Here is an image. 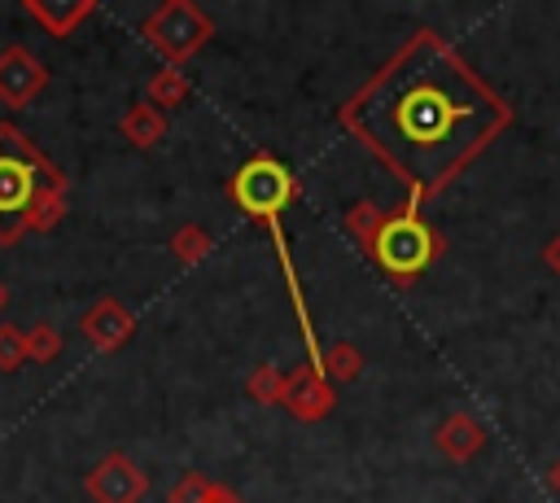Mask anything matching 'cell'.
<instances>
[{
    "label": "cell",
    "instance_id": "2",
    "mask_svg": "<svg viewBox=\"0 0 560 503\" xmlns=\"http://www.w3.org/2000/svg\"><path fill=\"white\" fill-rule=\"evenodd\" d=\"M57 192H66L61 171L13 122H0V245H18L39 201Z\"/></svg>",
    "mask_w": 560,
    "mask_h": 503
},
{
    "label": "cell",
    "instance_id": "9",
    "mask_svg": "<svg viewBox=\"0 0 560 503\" xmlns=\"http://www.w3.org/2000/svg\"><path fill=\"white\" fill-rule=\"evenodd\" d=\"M22 9H26V17H35L48 35H70V31L92 13V0H26Z\"/></svg>",
    "mask_w": 560,
    "mask_h": 503
},
{
    "label": "cell",
    "instance_id": "6",
    "mask_svg": "<svg viewBox=\"0 0 560 503\" xmlns=\"http://www.w3.org/2000/svg\"><path fill=\"white\" fill-rule=\"evenodd\" d=\"M48 83V70L44 61L22 48V44H9L0 48V101L4 105H31Z\"/></svg>",
    "mask_w": 560,
    "mask_h": 503
},
{
    "label": "cell",
    "instance_id": "11",
    "mask_svg": "<svg viewBox=\"0 0 560 503\" xmlns=\"http://www.w3.org/2000/svg\"><path fill=\"white\" fill-rule=\"evenodd\" d=\"M61 354V332L52 324H31L26 328V359L35 363H52Z\"/></svg>",
    "mask_w": 560,
    "mask_h": 503
},
{
    "label": "cell",
    "instance_id": "12",
    "mask_svg": "<svg viewBox=\"0 0 560 503\" xmlns=\"http://www.w3.org/2000/svg\"><path fill=\"white\" fill-rule=\"evenodd\" d=\"M26 363V328L0 324V372H18Z\"/></svg>",
    "mask_w": 560,
    "mask_h": 503
},
{
    "label": "cell",
    "instance_id": "13",
    "mask_svg": "<svg viewBox=\"0 0 560 503\" xmlns=\"http://www.w3.org/2000/svg\"><path fill=\"white\" fill-rule=\"evenodd\" d=\"M149 96H153V109H158V105H175V101L184 96V79H179L175 70H162V74H153Z\"/></svg>",
    "mask_w": 560,
    "mask_h": 503
},
{
    "label": "cell",
    "instance_id": "4",
    "mask_svg": "<svg viewBox=\"0 0 560 503\" xmlns=\"http://www.w3.org/2000/svg\"><path fill=\"white\" fill-rule=\"evenodd\" d=\"M206 35H210V22H206L192 4H184V0L162 4L158 13H149V17H144V39H149L158 52H166L171 61L188 57L192 48H201V39H206Z\"/></svg>",
    "mask_w": 560,
    "mask_h": 503
},
{
    "label": "cell",
    "instance_id": "15",
    "mask_svg": "<svg viewBox=\"0 0 560 503\" xmlns=\"http://www.w3.org/2000/svg\"><path fill=\"white\" fill-rule=\"evenodd\" d=\"M210 503H232V499H228L223 490H214V499H210Z\"/></svg>",
    "mask_w": 560,
    "mask_h": 503
},
{
    "label": "cell",
    "instance_id": "7",
    "mask_svg": "<svg viewBox=\"0 0 560 503\" xmlns=\"http://www.w3.org/2000/svg\"><path fill=\"white\" fill-rule=\"evenodd\" d=\"M88 490L96 503H136L144 494V472L127 455H105L88 472Z\"/></svg>",
    "mask_w": 560,
    "mask_h": 503
},
{
    "label": "cell",
    "instance_id": "17",
    "mask_svg": "<svg viewBox=\"0 0 560 503\" xmlns=\"http://www.w3.org/2000/svg\"><path fill=\"white\" fill-rule=\"evenodd\" d=\"M0 306H4V289H0Z\"/></svg>",
    "mask_w": 560,
    "mask_h": 503
},
{
    "label": "cell",
    "instance_id": "10",
    "mask_svg": "<svg viewBox=\"0 0 560 503\" xmlns=\"http://www.w3.org/2000/svg\"><path fill=\"white\" fill-rule=\"evenodd\" d=\"M118 131L131 140V144H140V149H149V144H158L162 140V131H166V122H162V114L153 109V105H136L122 122H118Z\"/></svg>",
    "mask_w": 560,
    "mask_h": 503
},
{
    "label": "cell",
    "instance_id": "5",
    "mask_svg": "<svg viewBox=\"0 0 560 503\" xmlns=\"http://www.w3.org/2000/svg\"><path fill=\"white\" fill-rule=\"evenodd\" d=\"M289 192H293V179H289V171H284L280 162H271V157H254V162L241 166L236 179H232V197L241 201V210H249V214H258V219H271V214L289 201Z\"/></svg>",
    "mask_w": 560,
    "mask_h": 503
},
{
    "label": "cell",
    "instance_id": "3",
    "mask_svg": "<svg viewBox=\"0 0 560 503\" xmlns=\"http://www.w3.org/2000/svg\"><path fill=\"white\" fill-rule=\"evenodd\" d=\"M429 258H433V232L411 210H402V214H394V219L381 223V232H376V262L389 276L411 280V276L424 271Z\"/></svg>",
    "mask_w": 560,
    "mask_h": 503
},
{
    "label": "cell",
    "instance_id": "16",
    "mask_svg": "<svg viewBox=\"0 0 560 503\" xmlns=\"http://www.w3.org/2000/svg\"><path fill=\"white\" fill-rule=\"evenodd\" d=\"M556 486H560V468H556Z\"/></svg>",
    "mask_w": 560,
    "mask_h": 503
},
{
    "label": "cell",
    "instance_id": "1",
    "mask_svg": "<svg viewBox=\"0 0 560 503\" xmlns=\"http://www.w3.org/2000/svg\"><path fill=\"white\" fill-rule=\"evenodd\" d=\"M508 122V105L438 35L407 39L346 105V127L416 192L442 188Z\"/></svg>",
    "mask_w": 560,
    "mask_h": 503
},
{
    "label": "cell",
    "instance_id": "8",
    "mask_svg": "<svg viewBox=\"0 0 560 503\" xmlns=\"http://www.w3.org/2000/svg\"><path fill=\"white\" fill-rule=\"evenodd\" d=\"M83 337L96 346V350H118L127 337H131V315L127 306H118L114 297H101L83 319H79Z\"/></svg>",
    "mask_w": 560,
    "mask_h": 503
},
{
    "label": "cell",
    "instance_id": "14",
    "mask_svg": "<svg viewBox=\"0 0 560 503\" xmlns=\"http://www.w3.org/2000/svg\"><path fill=\"white\" fill-rule=\"evenodd\" d=\"M214 499V486H206L201 477H184L179 490L171 494V503H210Z\"/></svg>",
    "mask_w": 560,
    "mask_h": 503
}]
</instances>
